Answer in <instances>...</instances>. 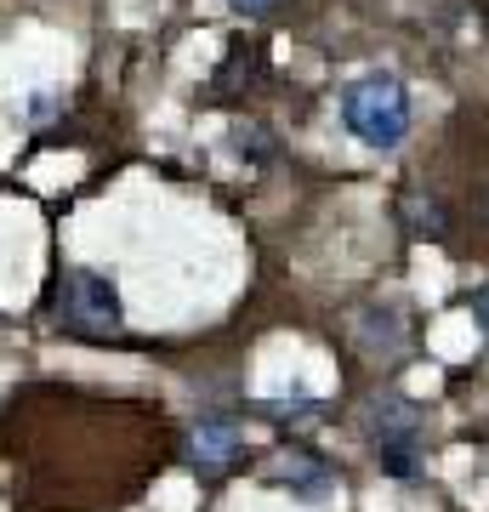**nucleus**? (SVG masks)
Returning <instances> with one entry per match:
<instances>
[{"label":"nucleus","mask_w":489,"mask_h":512,"mask_svg":"<svg viewBox=\"0 0 489 512\" xmlns=\"http://www.w3.org/2000/svg\"><path fill=\"white\" fill-rule=\"evenodd\" d=\"M342 126L347 137L370 154H393V148L410 137L416 126V109H410V86H404L399 74H359V80H347L342 92Z\"/></svg>","instance_id":"nucleus-1"},{"label":"nucleus","mask_w":489,"mask_h":512,"mask_svg":"<svg viewBox=\"0 0 489 512\" xmlns=\"http://www.w3.org/2000/svg\"><path fill=\"white\" fill-rule=\"evenodd\" d=\"M52 319L69 336H86V342H109L126 330V302L114 291L109 274L97 268H63L52 291Z\"/></svg>","instance_id":"nucleus-2"},{"label":"nucleus","mask_w":489,"mask_h":512,"mask_svg":"<svg viewBox=\"0 0 489 512\" xmlns=\"http://www.w3.org/2000/svg\"><path fill=\"white\" fill-rule=\"evenodd\" d=\"M279 6H285V0H228V12H234V18H245V23H262V18H273Z\"/></svg>","instance_id":"nucleus-8"},{"label":"nucleus","mask_w":489,"mask_h":512,"mask_svg":"<svg viewBox=\"0 0 489 512\" xmlns=\"http://www.w3.org/2000/svg\"><path fill=\"white\" fill-rule=\"evenodd\" d=\"M472 313H478V325L489 330V285H484V291H478V296H472Z\"/></svg>","instance_id":"nucleus-9"},{"label":"nucleus","mask_w":489,"mask_h":512,"mask_svg":"<svg viewBox=\"0 0 489 512\" xmlns=\"http://www.w3.org/2000/svg\"><path fill=\"white\" fill-rule=\"evenodd\" d=\"M404 228L410 239H444V205L433 194H404Z\"/></svg>","instance_id":"nucleus-6"},{"label":"nucleus","mask_w":489,"mask_h":512,"mask_svg":"<svg viewBox=\"0 0 489 512\" xmlns=\"http://www.w3.org/2000/svg\"><path fill=\"white\" fill-rule=\"evenodd\" d=\"M364 427H370L381 473H393V478H416L421 473V456H427V421H421L416 404H404L399 393H376V399L364 404Z\"/></svg>","instance_id":"nucleus-3"},{"label":"nucleus","mask_w":489,"mask_h":512,"mask_svg":"<svg viewBox=\"0 0 489 512\" xmlns=\"http://www.w3.org/2000/svg\"><path fill=\"white\" fill-rule=\"evenodd\" d=\"M279 484H285L296 501L319 507V501H330V490H336V473H330L325 461H313L308 450H290V456L279 461Z\"/></svg>","instance_id":"nucleus-5"},{"label":"nucleus","mask_w":489,"mask_h":512,"mask_svg":"<svg viewBox=\"0 0 489 512\" xmlns=\"http://www.w3.org/2000/svg\"><path fill=\"white\" fill-rule=\"evenodd\" d=\"M234 148L239 154H256V160H273V143L256 126H234Z\"/></svg>","instance_id":"nucleus-7"},{"label":"nucleus","mask_w":489,"mask_h":512,"mask_svg":"<svg viewBox=\"0 0 489 512\" xmlns=\"http://www.w3.org/2000/svg\"><path fill=\"white\" fill-rule=\"evenodd\" d=\"M239 456H245V433H239L228 416L200 421V427H194V439H188V461H194L200 473H228Z\"/></svg>","instance_id":"nucleus-4"}]
</instances>
